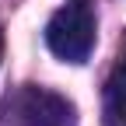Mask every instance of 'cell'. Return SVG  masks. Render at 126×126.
Returning a JSON list of instances; mask_svg holds the SVG:
<instances>
[{
  "instance_id": "3957f363",
  "label": "cell",
  "mask_w": 126,
  "mask_h": 126,
  "mask_svg": "<svg viewBox=\"0 0 126 126\" xmlns=\"http://www.w3.org/2000/svg\"><path fill=\"white\" fill-rule=\"evenodd\" d=\"M102 123L105 126H126V56L116 63V70L109 74V81H105Z\"/></svg>"
},
{
  "instance_id": "6da1fadb",
  "label": "cell",
  "mask_w": 126,
  "mask_h": 126,
  "mask_svg": "<svg viewBox=\"0 0 126 126\" xmlns=\"http://www.w3.org/2000/svg\"><path fill=\"white\" fill-rule=\"evenodd\" d=\"M0 126H77V109L42 84H21L0 98Z\"/></svg>"
},
{
  "instance_id": "7a4b0ae2",
  "label": "cell",
  "mask_w": 126,
  "mask_h": 126,
  "mask_svg": "<svg viewBox=\"0 0 126 126\" xmlns=\"http://www.w3.org/2000/svg\"><path fill=\"white\" fill-rule=\"evenodd\" d=\"M46 46L63 63H84L94 49V4L67 0L46 25Z\"/></svg>"
},
{
  "instance_id": "277c9868",
  "label": "cell",
  "mask_w": 126,
  "mask_h": 126,
  "mask_svg": "<svg viewBox=\"0 0 126 126\" xmlns=\"http://www.w3.org/2000/svg\"><path fill=\"white\" fill-rule=\"evenodd\" d=\"M0 56H4V32H0Z\"/></svg>"
}]
</instances>
